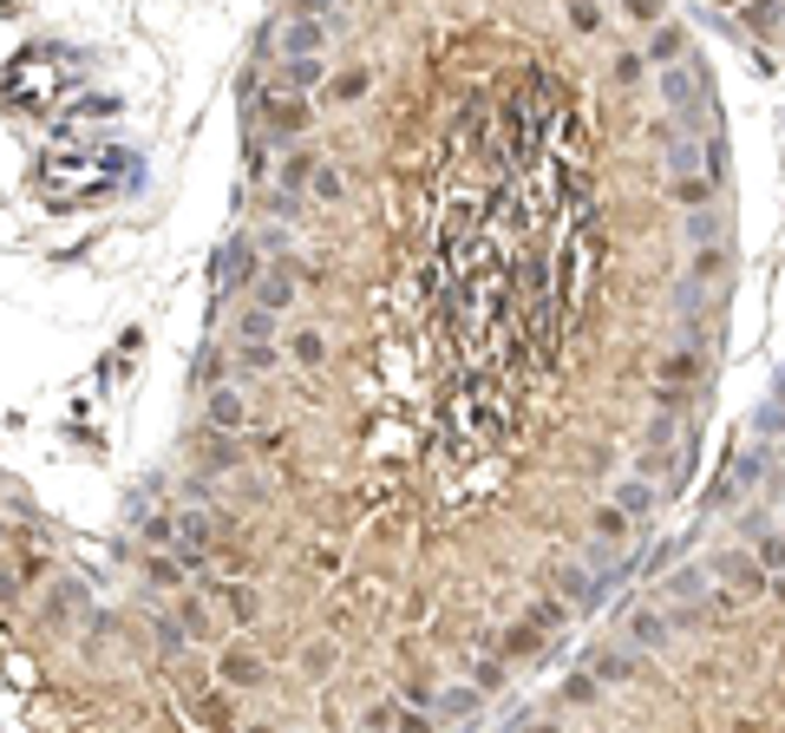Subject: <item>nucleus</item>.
Instances as JSON below:
<instances>
[{"mask_svg":"<svg viewBox=\"0 0 785 733\" xmlns=\"http://www.w3.org/2000/svg\"><path fill=\"white\" fill-rule=\"evenodd\" d=\"M504 727H785V361L688 524Z\"/></svg>","mask_w":785,"mask_h":733,"instance_id":"obj_2","label":"nucleus"},{"mask_svg":"<svg viewBox=\"0 0 785 733\" xmlns=\"http://www.w3.org/2000/svg\"><path fill=\"white\" fill-rule=\"evenodd\" d=\"M681 7H694V20H707V33L746 53L753 66L785 73V0H681Z\"/></svg>","mask_w":785,"mask_h":733,"instance_id":"obj_3","label":"nucleus"},{"mask_svg":"<svg viewBox=\"0 0 785 733\" xmlns=\"http://www.w3.org/2000/svg\"><path fill=\"white\" fill-rule=\"evenodd\" d=\"M125 609L184 727H478L701 485L740 282L681 0H269Z\"/></svg>","mask_w":785,"mask_h":733,"instance_id":"obj_1","label":"nucleus"}]
</instances>
